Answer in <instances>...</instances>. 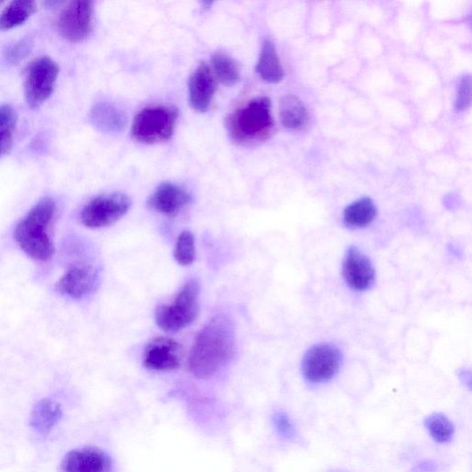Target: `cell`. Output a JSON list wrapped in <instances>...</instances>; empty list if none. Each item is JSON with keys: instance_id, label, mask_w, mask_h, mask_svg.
I'll use <instances>...</instances> for the list:
<instances>
[{"instance_id": "obj_1", "label": "cell", "mask_w": 472, "mask_h": 472, "mask_svg": "<svg viewBox=\"0 0 472 472\" xmlns=\"http://www.w3.org/2000/svg\"><path fill=\"white\" fill-rule=\"evenodd\" d=\"M236 352V330L232 320L219 314L202 329L189 356V370L207 379L224 368Z\"/></svg>"}, {"instance_id": "obj_2", "label": "cell", "mask_w": 472, "mask_h": 472, "mask_svg": "<svg viewBox=\"0 0 472 472\" xmlns=\"http://www.w3.org/2000/svg\"><path fill=\"white\" fill-rule=\"evenodd\" d=\"M57 205L51 198L39 201L19 221L14 230V239L22 252L31 259L46 262L54 253L49 236Z\"/></svg>"}, {"instance_id": "obj_3", "label": "cell", "mask_w": 472, "mask_h": 472, "mask_svg": "<svg viewBox=\"0 0 472 472\" xmlns=\"http://www.w3.org/2000/svg\"><path fill=\"white\" fill-rule=\"evenodd\" d=\"M274 126L271 103L260 97L236 109L227 120L231 140L241 146L253 145L267 140Z\"/></svg>"}, {"instance_id": "obj_4", "label": "cell", "mask_w": 472, "mask_h": 472, "mask_svg": "<svg viewBox=\"0 0 472 472\" xmlns=\"http://www.w3.org/2000/svg\"><path fill=\"white\" fill-rule=\"evenodd\" d=\"M178 118L173 106L153 105L141 111L134 119L131 133L135 140L154 145L170 140Z\"/></svg>"}, {"instance_id": "obj_5", "label": "cell", "mask_w": 472, "mask_h": 472, "mask_svg": "<svg viewBox=\"0 0 472 472\" xmlns=\"http://www.w3.org/2000/svg\"><path fill=\"white\" fill-rule=\"evenodd\" d=\"M200 291L198 282L186 283L173 302L161 304L157 309V325L166 332H178L195 321L200 311Z\"/></svg>"}, {"instance_id": "obj_6", "label": "cell", "mask_w": 472, "mask_h": 472, "mask_svg": "<svg viewBox=\"0 0 472 472\" xmlns=\"http://www.w3.org/2000/svg\"><path fill=\"white\" fill-rule=\"evenodd\" d=\"M60 71L57 62L48 57L39 58L28 67L24 91L31 108H38L52 95Z\"/></svg>"}, {"instance_id": "obj_7", "label": "cell", "mask_w": 472, "mask_h": 472, "mask_svg": "<svg viewBox=\"0 0 472 472\" xmlns=\"http://www.w3.org/2000/svg\"><path fill=\"white\" fill-rule=\"evenodd\" d=\"M130 205L129 198L121 193L96 197L82 209L81 223L92 229L109 227L125 216Z\"/></svg>"}, {"instance_id": "obj_8", "label": "cell", "mask_w": 472, "mask_h": 472, "mask_svg": "<svg viewBox=\"0 0 472 472\" xmlns=\"http://www.w3.org/2000/svg\"><path fill=\"white\" fill-rule=\"evenodd\" d=\"M343 356L338 348L331 344H319L304 355L302 363V377L311 385H321L335 378L342 366Z\"/></svg>"}, {"instance_id": "obj_9", "label": "cell", "mask_w": 472, "mask_h": 472, "mask_svg": "<svg viewBox=\"0 0 472 472\" xmlns=\"http://www.w3.org/2000/svg\"><path fill=\"white\" fill-rule=\"evenodd\" d=\"M94 23V6L91 2L77 0L67 4L62 10L58 27L63 38L78 43L85 40L91 33Z\"/></svg>"}, {"instance_id": "obj_10", "label": "cell", "mask_w": 472, "mask_h": 472, "mask_svg": "<svg viewBox=\"0 0 472 472\" xmlns=\"http://www.w3.org/2000/svg\"><path fill=\"white\" fill-rule=\"evenodd\" d=\"M98 286V273L95 268L87 263L70 267L61 277L55 291L63 296L81 299L91 294Z\"/></svg>"}, {"instance_id": "obj_11", "label": "cell", "mask_w": 472, "mask_h": 472, "mask_svg": "<svg viewBox=\"0 0 472 472\" xmlns=\"http://www.w3.org/2000/svg\"><path fill=\"white\" fill-rule=\"evenodd\" d=\"M182 348L173 339L159 337L153 340L145 348L144 364L154 371L178 369L181 363Z\"/></svg>"}, {"instance_id": "obj_12", "label": "cell", "mask_w": 472, "mask_h": 472, "mask_svg": "<svg viewBox=\"0 0 472 472\" xmlns=\"http://www.w3.org/2000/svg\"><path fill=\"white\" fill-rule=\"evenodd\" d=\"M343 274L346 284L356 291L368 290L375 281V269L370 260L355 246L348 249Z\"/></svg>"}, {"instance_id": "obj_13", "label": "cell", "mask_w": 472, "mask_h": 472, "mask_svg": "<svg viewBox=\"0 0 472 472\" xmlns=\"http://www.w3.org/2000/svg\"><path fill=\"white\" fill-rule=\"evenodd\" d=\"M216 91L214 74L206 63H202L192 73L188 81V97L191 107L203 113L211 104Z\"/></svg>"}, {"instance_id": "obj_14", "label": "cell", "mask_w": 472, "mask_h": 472, "mask_svg": "<svg viewBox=\"0 0 472 472\" xmlns=\"http://www.w3.org/2000/svg\"><path fill=\"white\" fill-rule=\"evenodd\" d=\"M191 201V196L181 186L165 182L161 184L148 201L149 207L165 216H177Z\"/></svg>"}, {"instance_id": "obj_15", "label": "cell", "mask_w": 472, "mask_h": 472, "mask_svg": "<svg viewBox=\"0 0 472 472\" xmlns=\"http://www.w3.org/2000/svg\"><path fill=\"white\" fill-rule=\"evenodd\" d=\"M111 460L102 451L85 448L70 451L62 461L63 472H109Z\"/></svg>"}, {"instance_id": "obj_16", "label": "cell", "mask_w": 472, "mask_h": 472, "mask_svg": "<svg viewBox=\"0 0 472 472\" xmlns=\"http://www.w3.org/2000/svg\"><path fill=\"white\" fill-rule=\"evenodd\" d=\"M63 418L60 403L44 399L37 402L31 414V426L40 435H46Z\"/></svg>"}, {"instance_id": "obj_17", "label": "cell", "mask_w": 472, "mask_h": 472, "mask_svg": "<svg viewBox=\"0 0 472 472\" xmlns=\"http://www.w3.org/2000/svg\"><path fill=\"white\" fill-rule=\"evenodd\" d=\"M92 124L104 133H120L126 126V117L120 109L108 103H98L91 110Z\"/></svg>"}, {"instance_id": "obj_18", "label": "cell", "mask_w": 472, "mask_h": 472, "mask_svg": "<svg viewBox=\"0 0 472 472\" xmlns=\"http://www.w3.org/2000/svg\"><path fill=\"white\" fill-rule=\"evenodd\" d=\"M423 426L429 437L440 446L450 445L456 436V426L446 413L435 411L426 416Z\"/></svg>"}, {"instance_id": "obj_19", "label": "cell", "mask_w": 472, "mask_h": 472, "mask_svg": "<svg viewBox=\"0 0 472 472\" xmlns=\"http://www.w3.org/2000/svg\"><path fill=\"white\" fill-rule=\"evenodd\" d=\"M257 72L261 78L269 83L283 80L285 70L277 55L276 47L271 41H265L257 64Z\"/></svg>"}, {"instance_id": "obj_20", "label": "cell", "mask_w": 472, "mask_h": 472, "mask_svg": "<svg viewBox=\"0 0 472 472\" xmlns=\"http://www.w3.org/2000/svg\"><path fill=\"white\" fill-rule=\"evenodd\" d=\"M37 10V4L28 0H15L0 14V30L9 31L29 20Z\"/></svg>"}, {"instance_id": "obj_21", "label": "cell", "mask_w": 472, "mask_h": 472, "mask_svg": "<svg viewBox=\"0 0 472 472\" xmlns=\"http://www.w3.org/2000/svg\"><path fill=\"white\" fill-rule=\"evenodd\" d=\"M280 115L283 125L289 129H301L309 122L308 110L295 95H286L282 99Z\"/></svg>"}, {"instance_id": "obj_22", "label": "cell", "mask_w": 472, "mask_h": 472, "mask_svg": "<svg viewBox=\"0 0 472 472\" xmlns=\"http://www.w3.org/2000/svg\"><path fill=\"white\" fill-rule=\"evenodd\" d=\"M377 207L368 198L359 200L348 206L344 213V224L350 228H362L373 223Z\"/></svg>"}, {"instance_id": "obj_23", "label": "cell", "mask_w": 472, "mask_h": 472, "mask_svg": "<svg viewBox=\"0 0 472 472\" xmlns=\"http://www.w3.org/2000/svg\"><path fill=\"white\" fill-rule=\"evenodd\" d=\"M215 76L227 87H234L240 79L236 62L225 53H216L211 59Z\"/></svg>"}, {"instance_id": "obj_24", "label": "cell", "mask_w": 472, "mask_h": 472, "mask_svg": "<svg viewBox=\"0 0 472 472\" xmlns=\"http://www.w3.org/2000/svg\"><path fill=\"white\" fill-rule=\"evenodd\" d=\"M175 259L182 266H189L195 261V239L191 232L185 231L179 236L175 249Z\"/></svg>"}, {"instance_id": "obj_25", "label": "cell", "mask_w": 472, "mask_h": 472, "mask_svg": "<svg viewBox=\"0 0 472 472\" xmlns=\"http://www.w3.org/2000/svg\"><path fill=\"white\" fill-rule=\"evenodd\" d=\"M271 421L277 435L283 440L292 442L296 439L298 430L288 412L283 410L274 411Z\"/></svg>"}, {"instance_id": "obj_26", "label": "cell", "mask_w": 472, "mask_h": 472, "mask_svg": "<svg viewBox=\"0 0 472 472\" xmlns=\"http://www.w3.org/2000/svg\"><path fill=\"white\" fill-rule=\"evenodd\" d=\"M33 46L32 38L28 37L12 45L5 52L6 61L12 65L19 64L30 54Z\"/></svg>"}, {"instance_id": "obj_27", "label": "cell", "mask_w": 472, "mask_h": 472, "mask_svg": "<svg viewBox=\"0 0 472 472\" xmlns=\"http://www.w3.org/2000/svg\"><path fill=\"white\" fill-rule=\"evenodd\" d=\"M471 79L469 76H466L462 79L458 96L456 100V108L458 110H465L470 105L471 102Z\"/></svg>"}, {"instance_id": "obj_28", "label": "cell", "mask_w": 472, "mask_h": 472, "mask_svg": "<svg viewBox=\"0 0 472 472\" xmlns=\"http://www.w3.org/2000/svg\"><path fill=\"white\" fill-rule=\"evenodd\" d=\"M16 122L15 110L8 104L0 105V131L13 130Z\"/></svg>"}, {"instance_id": "obj_29", "label": "cell", "mask_w": 472, "mask_h": 472, "mask_svg": "<svg viewBox=\"0 0 472 472\" xmlns=\"http://www.w3.org/2000/svg\"><path fill=\"white\" fill-rule=\"evenodd\" d=\"M13 143L12 130L0 131V158L5 155L12 148Z\"/></svg>"}, {"instance_id": "obj_30", "label": "cell", "mask_w": 472, "mask_h": 472, "mask_svg": "<svg viewBox=\"0 0 472 472\" xmlns=\"http://www.w3.org/2000/svg\"><path fill=\"white\" fill-rule=\"evenodd\" d=\"M440 464L434 460H426L415 464L410 472H438Z\"/></svg>"}, {"instance_id": "obj_31", "label": "cell", "mask_w": 472, "mask_h": 472, "mask_svg": "<svg viewBox=\"0 0 472 472\" xmlns=\"http://www.w3.org/2000/svg\"><path fill=\"white\" fill-rule=\"evenodd\" d=\"M335 472H345V471H343V470H337V471H335Z\"/></svg>"}, {"instance_id": "obj_32", "label": "cell", "mask_w": 472, "mask_h": 472, "mask_svg": "<svg viewBox=\"0 0 472 472\" xmlns=\"http://www.w3.org/2000/svg\"><path fill=\"white\" fill-rule=\"evenodd\" d=\"M2 4H3V3H0V5H2Z\"/></svg>"}]
</instances>
